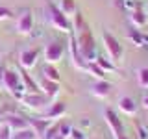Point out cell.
I'll use <instances>...</instances> for the list:
<instances>
[{"instance_id": "obj_23", "label": "cell", "mask_w": 148, "mask_h": 139, "mask_svg": "<svg viewBox=\"0 0 148 139\" xmlns=\"http://www.w3.org/2000/svg\"><path fill=\"white\" fill-rule=\"evenodd\" d=\"M128 39L132 41V45H135L137 48H141V46H145V41H143V32H139L135 26H133L132 30L128 32Z\"/></svg>"}, {"instance_id": "obj_1", "label": "cell", "mask_w": 148, "mask_h": 139, "mask_svg": "<svg viewBox=\"0 0 148 139\" xmlns=\"http://www.w3.org/2000/svg\"><path fill=\"white\" fill-rule=\"evenodd\" d=\"M72 32H74V37H76V43L80 46V52L83 56L87 63L95 61L98 52H96V41H95V35L91 32V26L87 24V21L83 19V15L80 11H76L74 15V22H72Z\"/></svg>"}, {"instance_id": "obj_10", "label": "cell", "mask_w": 148, "mask_h": 139, "mask_svg": "<svg viewBox=\"0 0 148 139\" xmlns=\"http://www.w3.org/2000/svg\"><path fill=\"white\" fill-rule=\"evenodd\" d=\"M71 37H69V50H71V61H72V65L78 69V71H85V65H87V61L83 59V56H82V52H80V46H78V43H76V37H74V32L72 34H69Z\"/></svg>"}, {"instance_id": "obj_2", "label": "cell", "mask_w": 148, "mask_h": 139, "mask_svg": "<svg viewBox=\"0 0 148 139\" xmlns=\"http://www.w3.org/2000/svg\"><path fill=\"white\" fill-rule=\"evenodd\" d=\"M46 19H48L50 26L54 28V30H59L63 32V34H72V22L71 19H69L65 13L59 9V6H56L48 0L46 2Z\"/></svg>"}, {"instance_id": "obj_4", "label": "cell", "mask_w": 148, "mask_h": 139, "mask_svg": "<svg viewBox=\"0 0 148 139\" xmlns=\"http://www.w3.org/2000/svg\"><path fill=\"white\" fill-rule=\"evenodd\" d=\"M102 43H104V48L108 52V58L113 63H119L124 56V48L120 45V41L115 35H111L109 32H102Z\"/></svg>"}, {"instance_id": "obj_5", "label": "cell", "mask_w": 148, "mask_h": 139, "mask_svg": "<svg viewBox=\"0 0 148 139\" xmlns=\"http://www.w3.org/2000/svg\"><path fill=\"white\" fill-rule=\"evenodd\" d=\"M52 102V98H48V96L45 95V93H26L24 96L21 98V104H24L26 108L30 109H35V111H43L46 106Z\"/></svg>"}, {"instance_id": "obj_12", "label": "cell", "mask_w": 148, "mask_h": 139, "mask_svg": "<svg viewBox=\"0 0 148 139\" xmlns=\"http://www.w3.org/2000/svg\"><path fill=\"white\" fill-rule=\"evenodd\" d=\"M2 122L8 124V126L11 128L13 132H17V130H22V128H28V117H22V115L15 113V111H11V113H4Z\"/></svg>"}, {"instance_id": "obj_39", "label": "cell", "mask_w": 148, "mask_h": 139, "mask_svg": "<svg viewBox=\"0 0 148 139\" xmlns=\"http://www.w3.org/2000/svg\"><path fill=\"white\" fill-rule=\"evenodd\" d=\"M146 11H148V6H146Z\"/></svg>"}, {"instance_id": "obj_8", "label": "cell", "mask_w": 148, "mask_h": 139, "mask_svg": "<svg viewBox=\"0 0 148 139\" xmlns=\"http://www.w3.org/2000/svg\"><path fill=\"white\" fill-rule=\"evenodd\" d=\"M104 117H106V122H108V126H109V130H111V133H113L115 139L126 136V130H124L122 120L119 119V115L115 113L113 109H106L104 111Z\"/></svg>"}, {"instance_id": "obj_36", "label": "cell", "mask_w": 148, "mask_h": 139, "mask_svg": "<svg viewBox=\"0 0 148 139\" xmlns=\"http://www.w3.org/2000/svg\"><path fill=\"white\" fill-rule=\"evenodd\" d=\"M52 139H65V137H63V136H61V133H58V136H54V137H52Z\"/></svg>"}, {"instance_id": "obj_6", "label": "cell", "mask_w": 148, "mask_h": 139, "mask_svg": "<svg viewBox=\"0 0 148 139\" xmlns=\"http://www.w3.org/2000/svg\"><path fill=\"white\" fill-rule=\"evenodd\" d=\"M43 54H45L46 63H52V65L59 63V61L63 59V54H65V45H63V41H50V43L45 46Z\"/></svg>"}, {"instance_id": "obj_30", "label": "cell", "mask_w": 148, "mask_h": 139, "mask_svg": "<svg viewBox=\"0 0 148 139\" xmlns=\"http://www.w3.org/2000/svg\"><path fill=\"white\" fill-rule=\"evenodd\" d=\"M137 136H139V139H148V130H146V126H141V124H137Z\"/></svg>"}, {"instance_id": "obj_40", "label": "cell", "mask_w": 148, "mask_h": 139, "mask_svg": "<svg viewBox=\"0 0 148 139\" xmlns=\"http://www.w3.org/2000/svg\"><path fill=\"white\" fill-rule=\"evenodd\" d=\"M0 50H2V48H0Z\"/></svg>"}, {"instance_id": "obj_19", "label": "cell", "mask_w": 148, "mask_h": 139, "mask_svg": "<svg viewBox=\"0 0 148 139\" xmlns=\"http://www.w3.org/2000/svg\"><path fill=\"white\" fill-rule=\"evenodd\" d=\"M95 63L98 65L104 72H117V65L111 61L109 58H104V56L98 54V56H96V59H95Z\"/></svg>"}, {"instance_id": "obj_34", "label": "cell", "mask_w": 148, "mask_h": 139, "mask_svg": "<svg viewBox=\"0 0 148 139\" xmlns=\"http://www.w3.org/2000/svg\"><path fill=\"white\" fill-rule=\"evenodd\" d=\"M143 41H145V46H148V34H143Z\"/></svg>"}, {"instance_id": "obj_16", "label": "cell", "mask_w": 148, "mask_h": 139, "mask_svg": "<svg viewBox=\"0 0 148 139\" xmlns=\"http://www.w3.org/2000/svg\"><path fill=\"white\" fill-rule=\"evenodd\" d=\"M50 124H52V120H48V119H43V117L30 119V117H28V126L34 130V132L37 133V137H41V139L45 137V133H46V130H48Z\"/></svg>"}, {"instance_id": "obj_17", "label": "cell", "mask_w": 148, "mask_h": 139, "mask_svg": "<svg viewBox=\"0 0 148 139\" xmlns=\"http://www.w3.org/2000/svg\"><path fill=\"white\" fill-rule=\"evenodd\" d=\"M18 74H21V82L22 85H24L26 93H39V83H37V80H34L32 78V74L26 71V69H18Z\"/></svg>"}, {"instance_id": "obj_18", "label": "cell", "mask_w": 148, "mask_h": 139, "mask_svg": "<svg viewBox=\"0 0 148 139\" xmlns=\"http://www.w3.org/2000/svg\"><path fill=\"white\" fill-rule=\"evenodd\" d=\"M119 109L122 111V113L133 117V115L137 113V104H135V100L130 98V96H120L119 98Z\"/></svg>"}, {"instance_id": "obj_24", "label": "cell", "mask_w": 148, "mask_h": 139, "mask_svg": "<svg viewBox=\"0 0 148 139\" xmlns=\"http://www.w3.org/2000/svg\"><path fill=\"white\" fill-rule=\"evenodd\" d=\"M11 139H37V133H35L30 126H28V128H22V130H17V132H13Z\"/></svg>"}, {"instance_id": "obj_26", "label": "cell", "mask_w": 148, "mask_h": 139, "mask_svg": "<svg viewBox=\"0 0 148 139\" xmlns=\"http://www.w3.org/2000/svg\"><path fill=\"white\" fill-rule=\"evenodd\" d=\"M58 133H59V122H56V124H50L43 139H52L54 136H58Z\"/></svg>"}, {"instance_id": "obj_29", "label": "cell", "mask_w": 148, "mask_h": 139, "mask_svg": "<svg viewBox=\"0 0 148 139\" xmlns=\"http://www.w3.org/2000/svg\"><path fill=\"white\" fill-rule=\"evenodd\" d=\"M13 17V11L6 6H0V21H8V19Z\"/></svg>"}, {"instance_id": "obj_21", "label": "cell", "mask_w": 148, "mask_h": 139, "mask_svg": "<svg viewBox=\"0 0 148 139\" xmlns=\"http://www.w3.org/2000/svg\"><path fill=\"white\" fill-rule=\"evenodd\" d=\"M85 71L89 72L92 78H96V80H106V76H108V72H104V71H102V69H100L95 61L87 63V65H85Z\"/></svg>"}, {"instance_id": "obj_20", "label": "cell", "mask_w": 148, "mask_h": 139, "mask_svg": "<svg viewBox=\"0 0 148 139\" xmlns=\"http://www.w3.org/2000/svg\"><path fill=\"white\" fill-rule=\"evenodd\" d=\"M41 76H45V78H48V80H52V82H61V74H59V71L54 67L52 63H46L45 67H43V74Z\"/></svg>"}, {"instance_id": "obj_11", "label": "cell", "mask_w": 148, "mask_h": 139, "mask_svg": "<svg viewBox=\"0 0 148 139\" xmlns=\"http://www.w3.org/2000/svg\"><path fill=\"white\" fill-rule=\"evenodd\" d=\"M39 54H41L39 48H24V50L21 52V56H18V63H21V67L26 69V71L34 69L35 65H37Z\"/></svg>"}, {"instance_id": "obj_35", "label": "cell", "mask_w": 148, "mask_h": 139, "mask_svg": "<svg viewBox=\"0 0 148 139\" xmlns=\"http://www.w3.org/2000/svg\"><path fill=\"white\" fill-rule=\"evenodd\" d=\"M113 2H115V4H117V6H119V8H122V0H113Z\"/></svg>"}, {"instance_id": "obj_22", "label": "cell", "mask_w": 148, "mask_h": 139, "mask_svg": "<svg viewBox=\"0 0 148 139\" xmlns=\"http://www.w3.org/2000/svg\"><path fill=\"white\" fill-rule=\"evenodd\" d=\"M59 9L65 13V15H76V11H78V6H76V0H61L59 2Z\"/></svg>"}, {"instance_id": "obj_3", "label": "cell", "mask_w": 148, "mask_h": 139, "mask_svg": "<svg viewBox=\"0 0 148 139\" xmlns=\"http://www.w3.org/2000/svg\"><path fill=\"white\" fill-rule=\"evenodd\" d=\"M2 89L11 93L13 98L21 102V98L26 95V89H24V85H22V82H21V74H18V71H9V69H6V72H4V87Z\"/></svg>"}, {"instance_id": "obj_9", "label": "cell", "mask_w": 148, "mask_h": 139, "mask_svg": "<svg viewBox=\"0 0 148 139\" xmlns=\"http://www.w3.org/2000/svg\"><path fill=\"white\" fill-rule=\"evenodd\" d=\"M63 115H67V104L61 102V100H58V102L52 100L43 111H41V117H43V119H48V120L61 119Z\"/></svg>"}, {"instance_id": "obj_7", "label": "cell", "mask_w": 148, "mask_h": 139, "mask_svg": "<svg viewBox=\"0 0 148 139\" xmlns=\"http://www.w3.org/2000/svg\"><path fill=\"white\" fill-rule=\"evenodd\" d=\"M34 30V13L30 8H24L17 17V32L21 35H30Z\"/></svg>"}, {"instance_id": "obj_14", "label": "cell", "mask_w": 148, "mask_h": 139, "mask_svg": "<svg viewBox=\"0 0 148 139\" xmlns=\"http://www.w3.org/2000/svg\"><path fill=\"white\" fill-rule=\"evenodd\" d=\"M130 22H132V26H135V28H145L146 26V22H148V11H146V8H143V6H137L130 11Z\"/></svg>"}, {"instance_id": "obj_37", "label": "cell", "mask_w": 148, "mask_h": 139, "mask_svg": "<svg viewBox=\"0 0 148 139\" xmlns=\"http://www.w3.org/2000/svg\"><path fill=\"white\" fill-rule=\"evenodd\" d=\"M2 117H4V113H2V109H0V124H2Z\"/></svg>"}, {"instance_id": "obj_31", "label": "cell", "mask_w": 148, "mask_h": 139, "mask_svg": "<svg viewBox=\"0 0 148 139\" xmlns=\"http://www.w3.org/2000/svg\"><path fill=\"white\" fill-rule=\"evenodd\" d=\"M71 137H72V139H87V136L82 132V130H78V128H72V132H71Z\"/></svg>"}, {"instance_id": "obj_28", "label": "cell", "mask_w": 148, "mask_h": 139, "mask_svg": "<svg viewBox=\"0 0 148 139\" xmlns=\"http://www.w3.org/2000/svg\"><path fill=\"white\" fill-rule=\"evenodd\" d=\"M71 132H72V126L71 124H67V122H59V133L67 139V137H71Z\"/></svg>"}, {"instance_id": "obj_33", "label": "cell", "mask_w": 148, "mask_h": 139, "mask_svg": "<svg viewBox=\"0 0 148 139\" xmlns=\"http://www.w3.org/2000/svg\"><path fill=\"white\" fill-rule=\"evenodd\" d=\"M143 106L148 109V95H145V98H143Z\"/></svg>"}, {"instance_id": "obj_15", "label": "cell", "mask_w": 148, "mask_h": 139, "mask_svg": "<svg viewBox=\"0 0 148 139\" xmlns=\"http://www.w3.org/2000/svg\"><path fill=\"white\" fill-rule=\"evenodd\" d=\"M111 89H113V85H111L108 80H96L91 85V93L96 98H108L111 95Z\"/></svg>"}, {"instance_id": "obj_27", "label": "cell", "mask_w": 148, "mask_h": 139, "mask_svg": "<svg viewBox=\"0 0 148 139\" xmlns=\"http://www.w3.org/2000/svg\"><path fill=\"white\" fill-rule=\"evenodd\" d=\"M13 136V130L8 126V124H0V139H11Z\"/></svg>"}, {"instance_id": "obj_13", "label": "cell", "mask_w": 148, "mask_h": 139, "mask_svg": "<svg viewBox=\"0 0 148 139\" xmlns=\"http://www.w3.org/2000/svg\"><path fill=\"white\" fill-rule=\"evenodd\" d=\"M37 83H39V91L41 93H45L48 98H56V96L59 95V82H52V80H48V78H45V76H39L37 78Z\"/></svg>"}, {"instance_id": "obj_25", "label": "cell", "mask_w": 148, "mask_h": 139, "mask_svg": "<svg viewBox=\"0 0 148 139\" xmlns=\"http://www.w3.org/2000/svg\"><path fill=\"white\" fill-rule=\"evenodd\" d=\"M137 82L143 89H148V67H143V69H137Z\"/></svg>"}, {"instance_id": "obj_38", "label": "cell", "mask_w": 148, "mask_h": 139, "mask_svg": "<svg viewBox=\"0 0 148 139\" xmlns=\"http://www.w3.org/2000/svg\"><path fill=\"white\" fill-rule=\"evenodd\" d=\"M119 139H128V136H122V137H119Z\"/></svg>"}, {"instance_id": "obj_32", "label": "cell", "mask_w": 148, "mask_h": 139, "mask_svg": "<svg viewBox=\"0 0 148 139\" xmlns=\"http://www.w3.org/2000/svg\"><path fill=\"white\" fill-rule=\"evenodd\" d=\"M4 72H6V65L0 63V89L4 87Z\"/></svg>"}]
</instances>
